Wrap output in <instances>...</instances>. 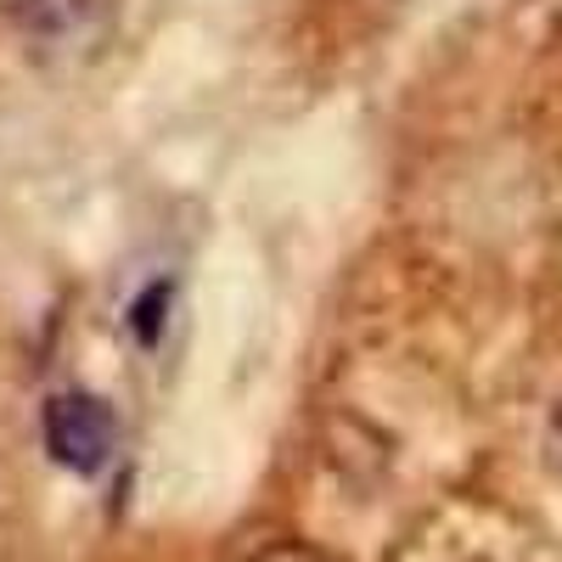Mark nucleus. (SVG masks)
Returning <instances> with one entry per match:
<instances>
[{
    "label": "nucleus",
    "instance_id": "1",
    "mask_svg": "<svg viewBox=\"0 0 562 562\" xmlns=\"http://www.w3.org/2000/svg\"><path fill=\"white\" fill-rule=\"evenodd\" d=\"M40 434H45V450H52L57 467L90 479V473H102V467H108V456L119 445V422H113L108 400L85 394V389H68V394L45 400Z\"/></svg>",
    "mask_w": 562,
    "mask_h": 562
},
{
    "label": "nucleus",
    "instance_id": "2",
    "mask_svg": "<svg viewBox=\"0 0 562 562\" xmlns=\"http://www.w3.org/2000/svg\"><path fill=\"white\" fill-rule=\"evenodd\" d=\"M248 562H333V557H326L321 546H310V540H270Z\"/></svg>",
    "mask_w": 562,
    "mask_h": 562
},
{
    "label": "nucleus",
    "instance_id": "3",
    "mask_svg": "<svg viewBox=\"0 0 562 562\" xmlns=\"http://www.w3.org/2000/svg\"><path fill=\"white\" fill-rule=\"evenodd\" d=\"M164 310H169V288H153L147 299L135 304V333H140V344H158V333H164Z\"/></svg>",
    "mask_w": 562,
    "mask_h": 562
},
{
    "label": "nucleus",
    "instance_id": "4",
    "mask_svg": "<svg viewBox=\"0 0 562 562\" xmlns=\"http://www.w3.org/2000/svg\"><path fill=\"white\" fill-rule=\"evenodd\" d=\"M546 461L562 473V405L551 411V422H546Z\"/></svg>",
    "mask_w": 562,
    "mask_h": 562
}]
</instances>
